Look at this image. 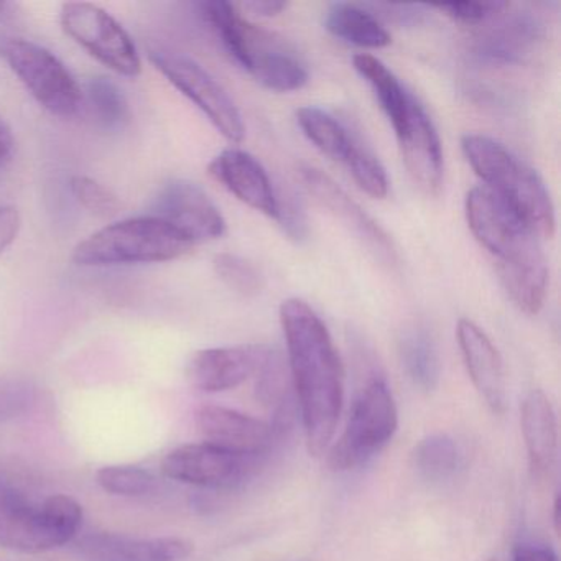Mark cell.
I'll use <instances>...</instances> for the list:
<instances>
[{"mask_svg":"<svg viewBox=\"0 0 561 561\" xmlns=\"http://www.w3.org/2000/svg\"><path fill=\"white\" fill-rule=\"evenodd\" d=\"M280 323L308 453L320 458L333 443L343 412V360L327 324L307 301L285 300Z\"/></svg>","mask_w":561,"mask_h":561,"instance_id":"obj_1","label":"cell"},{"mask_svg":"<svg viewBox=\"0 0 561 561\" xmlns=\"http://www.w3.org/2000/svg\"><path fill=\"white\" fill-rule=\"evenodd\" d=\"M466 219L514 304L524 313L537 314L548 288L547 259L538 232L484 186H476L466 196Z\"/></svg>","mask_w":561,"mask_h":561,"instance_id":"obj_2","label":"cell"},{"mask_svg":"<svg viewBox=\"0 0 561 561\" xmlns=\"http://www.w3.org/2000/svg\"><path fill=\"white\" fill-rule=\"evenodd\" d=\"M198 8L236 64L265 90L291 93L308 83L300 55L280 35L245 21L231 2L209 0Z\"/></svg>","mask_w":561,"mask_h":561,"instance_id":"obj_3","label":"cell"},{"mask_svg":"<svg viewBox=\"0 0 561 561\" xmlns=\"http://www.w3.org/2000/svg\"><path fill=\"white\" fill-rule=\"evenodd\" d=\"M461 149L476 175L485 183L484 188L518 213L538 236L553 238V202L543 180L530 165L497 140L479 134L462 137Z\"/></svg>","mask_w":561,"mask_h":561,"instance_id":"obj_4","label":"cell"},{"mask_svg":"<svg viewBox=\"0 0 561 561\" xmlns=\"http://www.w3.org/2000/svg\"><path fill=\"white\" fill-rule=\"evenodd\" d=\"M83 505L68 494L32 497L0 476V547L21 553H44L77 538Z\"/></svg>","mask_w":561,"mask_h":561,"instance_id":"obj_5","label":"cell"},{"mask_svg":"<svg viewBox=\"0 0 561 561\" xmlns=\"http://www.w3.org/2000/svg\"><path fill=\"white\" fill-rule=\"evenodd\" d=\"M192 249L188 239L149 215L124 219L94 232L75 248L73 261L83 267L159 264L176 261Z\"/></svg>","mask_w":561,"mask_h":561,"instance_id":"obj_6","label":"cell"},{"mask_svg":"<svg viewBox=\"0 0 561 561\" xmlns=\"http://www.w3.org/2000/svg\"><path fill=\"white\" fill-rule=\"evenodd\" d=\"M399 428V410L382 377H373L357 392L346 428L328 448V466L333 471H354L379 455Z\"/></svg>","mask_w":561,"mask_h":561,"instance_id":"obj_7","label":"cell"},{"mask_svg":"<svg viewBox=\"0 0 561 561\" xmlns=\"http://www.w3.org/2000/svg\"><path fill=\"white\" fill-rule=\"evenodd\" d=\"M0 57L48 113L64 119L80 113L83 88L50 50L24 38H11L0 45Z\"/></svg>","mask_w":561,"mask_h":561,"instance_id":"obj_8","label":"cell"},{"mask_svg":"<svg viewBox=\"0 0 561 561\" xmlns=\"http://www.w3.org/2000/svg\"><path fill=\"white\" fill-rule=\"evenodd\" d=\"M157 71L169 80L183 96L188 98L229 142H242L245 136L244 121L234 100L215 77L193 58L157 47L149 51Z\"/></svg>","mask_w":561,"mask_h":561,"instance_id":"obj_9","label":"cell"},{"mask_svg":"<svg viewBox=\"0 0 561 561\" xmlns=\"http://www.w3.org/2000/svg\"><path fill=\"white\" fill-rule=\"evenodd\" d=\"M60 25L68 37L114 73L126 78L142 73L133 37L104 9L90 2H67L61 5Z\"/></svg>","mask_w":561,"mask_h":561,"instance_id":"obj_10","label":"cell"},{"mask_svg":"<svg viewBox=\"0 0 561 561\" xmlns=\"http://www.w3.org/2000/svg\"><path fill=\"white\" fill-rule=\"evenodd\" d=\"M297 123L318 150L346 167L363 192L374 196L386 190V169L376 153L336 117L320 107L307 106L297 111Z\"/></svg>","mask_w":561,"mask_h":561,"instance_id":"obj_11","label":"cell"},{"mask_svg":"<svg viewBox=\"0 0 561 561\" xmlns=\"http://www.w3.org/2000/svg\"><path fill=\"white\" fill-rule=\"evenodd\" d=\"M255 461L208 442L190 443L163 458L162 472L173 481L196 488L236 489L252 474Z\"/></svg>","mask_w":561,"mask_h":561,"instance_id":"obj_12","label":"cell"},{"mask_svg":"<svg viewBox=\"0 0 561 561\" xmlns=\"http://www.w3.org/2000/svg\"><path fill=\"white\" fill-rule=\"evenodd\" d=\"M150 216L175 229L193 245L221 238L226 232V221L218 206L202 186L190 180L167 182L153 202Z\"/></svg>","mask_w":561,"mask_h":561,"instance_id":"obj_13","label":"cell"},{"mask_svg":"<svg viewBox=\"0 0 561 561\" xmlns=\"http://www.w3.org/2000/svg\"><path fill=\"white\" fill-rule=\"evenodd\" d=\"M393 130L410 179L425 195H439L445 170L442 140L432 117L415 96Z\"/></svg>","mask_w":561,"mask_h":561,"instance_id":"obj_14","label":"cell"},{"mask_svg":"<svg viewBox=\"0 0 561 561\" xmlns=\"http://www.w3.org/2000/svg\"><path fill=\"white\" fill-rule=\"evenodd\" d=\"M300 180L314 202L340 219L376 259L386 265L397 264L399 255L392 239L331 176L313 167H304Z\"/></svg>","mask_w":561,"mask_h":561,"instance_id":"obj_15","label":"cell"},{"mask_svg":"<svg viewBox=\"0 0 561 561\" xmlns=\"http://www.w3.org/2000/svg\"><path fill=\"white\" fill-rule=\"evenodd\" d=\"M205 442L245 458L264 456L278 438L271 423L228 407L205 405L196 412Z\"/></svg>","mask_w":561,"mask_h":561,"instance_id":"obj_16","label":"cell"},{"mask_svg":"<svg viewBox=\"0 0 561 561\" xmlns=\"http://www.w3.org/2000/svg\"><path fill=\"white\" fill-rule=\"evenodd\" d=\"M267 350L242 344L198 351L186 364V379L199 392H228L255 376Z\"/></svg>","mask_w":561,"mask_h":561,"instance_id":"obj_17","label":"cell"},{"mask_svg":"<svg viewBox=\"0 0 561 561\" xmlns=\"http://www.w3.org/2000/svg\"><path fill=\"white\" fill-rule=\"evenodd\" d=\"M193 543L180 537H133L114 531H93L78 540L84 561H183Z\"/></svg>","mask_w":561,"mask_h":561,"instance_id":"obj_18","label":"cell"},{"mask_svg":"<svg viewBox=\"0 0 561 561\" xmlns=\"http://www.w3.org/2000/svg\"><path fill=\"white\" fill-rule=\"evenodd\" d=\"M456 337L472 386L492 412L504 413L507 407V386L504 363L497 347L491 337L468 318L458 321Z\"/></svg>","mask_w":561,"mask_h":561,"instance_id":"obj_19","label":"cell"},{"mask_svg":"<svg viewBox=\"0 0 561 561\" xmlns=\"http://www.w3.org/2000/svg\"><path fill=\"white\" fill-rule=\"evenodd\" d=\"M208 172L239 202L268 218L277 219L278 195L271 176L251 153L239 149L222 150L209 163Z\"/></svg>","mask_w":561,"mask_h":561,"instance_id":"obj_20","label":"cell"},{"mask_svg":"<svg viewBox=\"0 0 561 561\" xmlns=\"http://www.w3.org/2000/svg\"><path fill=\"white\" fill-rule=\"evenodd\" d=\"M502 15L504 18L495 22L494 27L479 37L476 50L479 57L492 64H525L543 42V24L530 12H515L511 15L504 12Z\"/></svg>","mask_w":561,"mask_h":561,"instance_id":"obj_21","label":"cell"},{"mask_svg":"<svg viewBox=\"0 0 561 561\" xmlns=\"http://www.w3.org/2000/svg\"><path fill=\"white\" fill-rule=\"evenodd\" d=\"M520 426L531 476L547 478L557 462L558 422L543 390L534 389L525 397L520 407Z\"/></svg>","mask_w":561,"mask_h":561,"instance_id":"obj_22","label":"cell"},{"mask_svg":"<svg viewBox=\"0 0 561 561\" xmlns=\"http://www.w3.org/2000/svg\"><path fill=\"white\" fill-rule=\"evenodd\" d=\"M255 397L257 402L267 407L272 412V428L280 436L290 425L291 409H294V383L290 370L284 356L278 351L268 347L255 373Z\"/></svg>","mask_w":561,"mask_h":561,"instance_id":"obj_23","label":"cell"},{"mask_svg":"<svg viewBox=\"0 0 561 561\" xmlns=\"http://www.w3.org/2000/svg\"><path fill=\"white\" fill-rule=\"evenodd\" d=\"M324 27L331 35L354 47L379 50L389 47L392 42L382 22L364 5L347 2L330 5L324 14Z\"/></svg>","mask_w":561,"mask_h":561,"instance_id":"obj_24","label":"cell"},{"mask_svg":"<svg viewBox=\"0 0 561 561\" xmlns=\"http://www.w3.org/2000/svg\"><path fill=\"white\" fill-rule=\"evenodd\" d=\"M399 356L413 386L432 392L438 387L442 376L438 347L428 328L413 324L403 331L399 340Z\"/></svg>","mask_w":561,"mask_h":561,"instance_id":"obj_25","label":"cell"},{"mask_svg":"<svg viewBox=\"0 0 561 561\" xmlns=\"http://www.w3.org/2000/svg\"><path fill=\"white\" fill-rule=\"evenodd\" d=\"M357 73L367 81L382 107L390 124L397 126L407 113L413 94L403 87L402 81L373 55L360 54L353 58Z\"/></svg>","mask_w":561,"mask_h":561,"instance_id":"obj_26","label":"cell"},{"mask_svg":"<svg viewBox=\"0 0 561 561\" xmlns=\"http://www.w3.org/2000/svg\"><path fill=\"white\" fill-rule=\"evenodd\" d=\"M412 459L420 478L433 484L455 478L462 465L458 443L445 433H433L420 439Z\"/></svg>","mask_w":561,"mask_h":561,"instance_id":"obj_27","label":"cell"},{"mask_svg":"<svg viewBox=\"0 0 561 561\" xmlns=\"http://www.w3.org/2000/svg\"><path fill=\"white\" fill-rule=\"evenodd\" d=\"M84 103H88L93 116L110 129L123 127L129 121V103L123 90L110 78H90L83 90Z\"/></svg>","mask_w":561,"mask_h":561,"instance_id":"obj_28","label":"cell"},{"mask_svg":"<svg viewBox=\"0 0 561 561\" xmlns=\"http://www.w3.org/2000/svg\"><path fill=\"white\" fill-rule=\"evenodd\" d=\"M213 265H215V272L219 280L229 290L241 295V297H255L264 288L262 272L251 261L241 257V255L229 254V252L218 254Z\"/></svg>","mask_w":561,"mask_h":561,"instance_id":"obj_29","label":"cell"},{"mask_svg":"<svg viewBox=\"0 0 561 561\" xmlns=\"http://www.w3.org/2000/svg\"><path fill=\"white\" fill-rule=\"evenodd\" d=\"M96 482L103 491L123 497H140L156 489L152 472L140 466H104L96 472Z\"/></svg>","mask_w":561,"mask_h":561,"instance_id":"obj_30","label":"cell"},{"mask_svg":"<svg viewBox=\"0 0 561 561\" xmlns=\"http://www.w3.org/2000/svg\"><path fill=\"white\" fill-rule=\"evenodd\" d=\"M41 389L25 377L0 376V425L25 415L37 405Z\"/></svg>","mask_w":561,"mask_h":561,"instance_id":"obj_31","label":"cell"},{"mask_svg":"<svg viewBox=\"0 0 561 561\" xmlns=\"http://www.w3.org/2000/svg\"><path fill=\"white\" fill-rule=\"evenodd\" d=\"M70 190L75 199L93 215L110 218L119 211L121 202L116 193L91 176L75 175L70 180Z\"/></svg>","mask_w":561,"mask_h":561,"instance_id":"obj_32","label":"cell"},{"mask_svg":"<svg viewBox=\"0 0 561 561\" xmlns=\"http://www.w3.org/2000/svg\"><path fill=\"white\" fill-rule=\"evenodd\" d=\"M508 5L507 2H458L438 5V9L459 24L479 25L499 18Z\"/></svg>","mask_w":561,"mask_h":561,"instance_id":"obj_33","label":"cell"},{"mask_svg":"<svg viewBox=\"0 0 561 561\" xmlns=\"http://www.w3.org/2000/svg\"><path fill=\"white\" fill-rule=\"evenodd\" d=\"M364 8L373 12L377 19H383V21L393 22L403 27H415V25L423 24L432 9L430 5L423 4H386V2L364 4Z\"/></svg>","mask_w":561,"mask_h":561,"instance_id":"obj_34","label":"cell"},{"mask_svg":"<svg viewBox=\"0 0 561 561\" xmlns=\"http://www.w3.org/2000/svg\"><path fill=\"white\" fill-rule=\"evenodd\" d=\"M275 221L280 222L282 229L288 238L295 239V241L307 238V216H305L304 208L294 198L278 196V215Z\"/></svg>","mask_w":561,"mask_h":561,"instance_id":"obj_35","label":"cell"},{"mask_svg":"<svg viewBox=\"0 0 561 561\" xmlns=\"http://www.w3.org/2000/svg\"><path fill=\"white\" fill-rule=\"evenodd\" d=\"M22 219L14 206L0 205V254L11 248L21 232Z\"/></svg>","mask_w":561,"mask_h":561,"instance_id":"obj_36","label":"cell"},{"mask_svg":"<svg viewBox=\"0 0 561 561\" xmlns=\"http://www.w3.org/2000/svg\"><path fill=\"white\" fill-rule=\"evenodd\" d=\"M512 561H558V557L547 545L522 543L515 548Z\"/></svg>","mask_w":561,"mask_h":561,"instance_id":"obj_37","label":"cell"},{"mask_svg":"<svg viewBox=\"0 0 561 561\" xmlns=\"http://www.w3.org/2000/svg\"><path fill=\"white\" fill-rule=\"evenodd\" d=\"M15 139L8 121L0 116V167L8 165L14 157Z\"/></svg>","mask_w":561,"mask_h":561,"instance_id":"obj_38","label":"cell"},{"mask_svg":"<svg viewBox=\"0 0 561 561\" xmlns=\"http://www.w3.org/2000/svg\"><path fill=\"white\" fill-rule=\"evenodd\" d=\"M287 8V2H280V0H254V2L245 4V9L252 11V14L261 15V18H275Z\"/></svg>","mask_w":561,"mask_h":561,"instance_id":"obj_39","label":"cell"},{"mask_svg":"<svg viewBox=\"0 0 561 561\" xmlns=\"http://www.w3.org/2000/svg\"><path fill=\"white\" fill-rule=\"evenodd\" d=\"M560 497L554 499L553 502V524H554V531H560Z\"/></svg>","mask_w":561,"mask_h":561,"instance_id":"obj_40","label":"cell"},{"mask_svg":"<svg viewBox=\"0 0 561 561\" xmlns=\"http://www.w3.org/2000/svg\"><path fill=\"white\" fill-rule=\"evenodd\" d=\"M488 561H497V560H494V558H491V560H488Z\"/></svg>","mask_w":561,"mask_h":561,"instance_id":"obj_41","label":"cell"}]
</instances>
